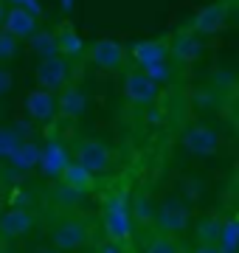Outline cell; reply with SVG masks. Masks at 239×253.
Returning a JSON list of instances; mask_svg holds the SVG:
<instances>
[{
	"label": "cell",
	"mask_w": 239,
	"mask_h": 253,
	"mask_svg": "<svg viewBox=\"0 0 239 253\" xmlns=\"http://www.w3.org/2000/svg\"><path fill=\"white\" fill-rule=\"evenodd\" d=\"M0 253H11V251H0Z\"/></svg>",
	"instance_id": "cell-38"
},
{
	"label": "cell",
	"mask_w": 239,
	"mask_h": 253,
	"mask_svg": "<svg viewBox=\"0 0 239 253\" xmlns=\"http://www.w3.org/2000/svg\"><path fill=\"white\" fill-rule=\"evenodd\" d=\"M40 161H42V146H37L34 141H23L9 158L11 169H17V172H34V169H40Z\"/></svg>",
	"instance_id": "cell-18"
},
{
	"label": "cell",
	"mask_w": 239,
	"mask_h": 253,
	"mask_svg": "<svg viewBox=\"0 0 239 253\" xmlns=\"http://www.w3.org/2000/svg\"><path fill=\"white\" fill-rule=\"evenodd\" d=\"M11 84H14V76L9 73L6 65H0V96H6L11 90Z\"/></svg>",
	"instance_id": "cell-29"
},
{
	"label": "cell",
	"mask_w": 239,
	"mask_h": 253,
	"mask_svg": "<svg viewBox=\"0 0 239 253\" xmlns=\"http://www.w3.org/2000/svg\"><path fill=\"white\" fill-rule=\"evenodd\" d=\"M135 234V219H132V211H129L127 200L124 197H107L104 203V236L107 242H129Z\"/></svg>",
	"instance_id": "cell-1"
},
{
	"label": "cell",
	"mask_w": 239,
	"mask_h": 253,
	"mask_svg": "<svg viewBox=\"0 0 239 253\" xmlns=\"http://www.w3.org/2000/svg\"><path fill=\"white\" fill-rule=\"evenodd\" d=\"M87 59L101 71H121L124 62H127V48L121 45L119 40L104 37V40H96V42L87 45Z\"/></svg>",
	"instance_id": "cell-7"
},
{
	"label": "cell",
	"mask_w": 239,
	"mask_h": 253,
	"mask_svg": "<svg viewBox=\"0 0 239 253\" xmlns=\"http://www.w3.org/2000/svg\"><path fill=\"white\" fill-rule=\"evenodd\" d=\"M23 9L31 11L34 17H40V14H42V6H40V0H23Z\"/></svg>",
	"instance_id": "cell-30"
},
{
	"label": "cell",
	"mask_w": 239,
	"mask_h": 253,
	"mask_svg": "<svg viewBox=\"0 0 239 253\" xmlns=\"http://www.w3.org/2000/svg\"><path fill=\"white\" fill-rule=\"evenodd\" d=\"M74 163V158H71V152H68V146L62 144V141H48L45 146H42V161H40V172L45 174V177H51V180H59L62 177V172Z\"/></svg>",
	"instance_id": "cell-11"
},
{
	"label": "cell",
	"mask_w": 239,
	"mask_h": 253,
	"mask_svg": "<svg viewBox=\"0 0 239 253\" xmlns=\"http://www.w3.org/2000/svg\"><path fill=\"white\" fill-rule=\"evenodd\" d=\"M17 54H20V40H17V37H11L9 31H3V28H0V65L17 59Z\"/></svg>",
	"instance_id": "cell-26"
},
{
	"label": "cell",
	"mask_w": 239,
	"mask_h": 253,
	"mask_svg": "<svg viewBox=\"0 0 239 253\" xmlns=\"http://www.w3.org/2000/svg\"><path fill=\"white\" fill-rule=\"evenodd\" d=\"M6 3H11V6H23V0H6Z\"/></svg>",
	"instance_id": "cell-37"
},
{
	"label": "cell",
	"mask_w": 239,
	"mask_h": 253,
	"mask_svg": "<svg viewBox=\"0 0 239 253\" xmlns=\"http://www.w3.org/2000/svg\"><path fill=\"white\" fill-rule=\"evenodd\" d=\"M144 73H147L152 82H158V84H169V82H172V68H169V62H160V65H152V68H144Z\"/></svg>",
	"instance_id": "cell-28"
},
{
	"label": "cell",
	"mask_w": 239,
	"mask_h": 253,
	"mask_svg": "<svg viewBox=\"0 0 239 253\" xmlns=\"http://www.w3.org/2000/svg\"><path fill=\"white\" fill-rule=\"evenodd\" d=\"M129 211H132V219H135L138 225H155L158 203H155L152 197H149L147 191H138V194H135V200H132Z\"/></svg>",
	"instance_id": "cell-19"
},
{
	"label": "cell",
	"mask_w": 239,
	"mask_h": 253,
	"mask_svg": "<svg viewBox=\"0 0 239 253\" xmlns=\"http://www.w3.org/2000/svg\"><path fill=\"white\" fill-rule=\"evenodd\" d=\"M6 0H0V28H3V20H6Z\"/></svg>",
	"instance_id": "cell-35"
},
{
	"label": "cell",
	"mask_w": 239,
	"mask_h": 253,
	"mask_svg": "<svg viewBox=\"0 0 239 253\" xmlns=\"http://www.w3.org/2000/svg\"><path fill=\"white\" fill-rule=\"evenodd\" d=\"M99 253H124V245H119V242H104L99 248Z\"/></svg>",
	"instance_id": "cell-32"
},
{
	"label": "cell",
	"mask_w": 239,
	"mask_h": 253,
	"mask_svg": "<svg viewBox=\"0 0 239 253\" xmlns=\"http://www.w3.org/2000/svg\"><path fill=\"white\" fill-rule=\"evenodd\" d=\"M169 51H172V56H175L177 62H197L202 56V51H205V45H202L200 34H194L192 28H186V31H177L172 37Z\"/></svg>",
	"instance_id": "cell-15"
},
{
	"label": "cell",
	"mask_w": 239,
	"mask_h": 253,
	"mask_svg": "<svg viewBox=\"0 0 239 253\" xmlns=\"http://www.w3.org/2000/svg\"><path fill=\"white\" fill-rule=\"evenodd\" d=\"M197 239L200 242H208V245H217L220 242V234H222V222L217 217H202L200 222H197Z\"/></svg>",
	"instance_id": "cell-24"
},
{
	"label": "cell",
	"mask_w": 239,
	"mask_h": 253,
	"mask_svg": "<svg viewBox=\"0 0 239 253\" xmlns=\"http://www.w3.org/2000/svg\"><path fill=\"white\" fill-rule=\"evenodd\" d=\"M192 222V214H189V206L183 200L175 197H166L163 203H158V217H155V228L160 234H183Z\"/></svg>",
	"instance_id": "cell-4"
},
{
	"label": "cell",
	"mask_w": 239,
	"mask_h": 253,
	"mask_svg": "<svg viewBox=\"0 0 239 253\" xmlns=\"http://www.w3.org/2000/svg\"><path fill=\"white\" fill-rule=\"evenodd\" d=\"M124 96H127L129 104H135V107H152L160 96V84L152 82L144 71H129L124 76Z\"/></svg>",
	"instance_id": "cell-6"
},
{
	"label": "cell",
	"mask_w": 239,
	"mask_h": 253,
	"mask_svg": "<svg viewBox=\"0 0 239 253\" xmlns=\"http://www.w3.org/2000/svg\"><path fill=\"white\" fill-rule=\"evenodd\" d=\"M71 3H74V0H62V9H74Z\"/></svg>",
	"instance_id": "cell-36"
},
{
	"label": "cell",
	"mask_w": 239,
	"mask_h": 253,
	"mask_svg": "<svg viewBox=\"0 0 239 253\" xmlns=\"http://www.w3.org/2000/svg\"><path fill=\"white\" fill-rule=\"evenodd\" d=\"M37 82L42 90L59 93L65 84H71V62L65 56H51V59H40L37 65Z\"/></svg>",
	"instance_id": "cell-8"
},
{
	"label": "cell",
	"mask_w": 239,
	"mask_h": 253,
	"mask_svg": "<svg viewBox=\"0 0 239 253\" xmlns=\"http://www.w3.org/2000/svg\"><path fill=\"white\" fill-rule=\"evenodd\" d=\"M177 141L194 158H211V155L220 152V132L208 124H200V121L183 126V132H180Z\"/></svg>",
	"instance_id": "cell-3"
},
{
	"label": "cell",
	"mask_w": 239,
	"mask_h": 253,
	"mask_svg": "<svg viewBox=\"0 0 239 253\" xmlns=\"http://www.w3.org/2000/svg\"><path fill=\"white\" fill-rule=\"evenodd\" d=\"M34 225H37V217L28 208H9V211L0 214V236L9 239V242L28 236Z\"/></svg>",
	"instance_id": "cell-9"
},
{
	"label": "cell",
	"mask_w": 239,
	"mask_h": 253,
	"mask_svg": "<svg viewBox=\"0 0 239 253\" xmlns=\"http://www.w3.org/2000/svg\"><path fill=\"white\" fill-rule=\"evenodd\" d=\"M3 31H9L17 40H31L40 31V17H34L31 11H26L23 6H9L6 20H3Z\"/></svg>",
	"instance_id": "cell-12"
},
{
	"label": "cell",
	"mask_w": 239,
	"mask_h": 253,
	"mask_svg": "<svg viewBox=\"0 0 239 253\" xmlns=\"http://www.w3.org/2000/svg\"><path fill=\"white\" fill-rule=\"evenodd\" d=\"M129 56L138 62V68H152V65L166 62V56H172L169 51V42L166 40H138L135 45L129 48Z\"/></svg>",
	"instance_id": "cell-13"
},
{
	"label": "cell",
	"mask_w": 239,
	"mask_h": 253,
	"mask_svg": "<svg viewBox=\"0 0 239 253\" xmlns=\"http://www.w3.org/2000/svg\"><path fill=\"white\" fill-rule=\"evenodd\" d=\"M180 191H183V203H200L202 194H205V183L197 180V177H183L180 180Z\"/></svg>",
	"instance_id": "cell-27"
},
{
	"label": "cell",
	"mask_w": 239,
	"mask_h": 253,
	"mask_svg": "<svg viewBox=\"0 0 239 253\" xmlns=\"http://www.w3.org/2000/svg\"><path fill=\"white\" fill-rule=\"evenodd\" d=\"M192 253H222L220 245H208V242H197V248H194Z\"/></svg>",
	"instance_id": "cell-31"
},
{
	"label": "cell",
	"mask_w": 239,
	"mask_h": 253,
	"mask_svg": "<svg viewBox=\"0 0 239 253\" xmlns=\"http://www.w3.org/2000/svg\"><path fill=\"white\" fill-rule=\"evenodd\" d=\"M48 236H51L54 248H59L62 253H71L90 242V225L82 217H62L51 225Z\"/></svg>",
	"instance_id": "cell-2"
},
{
	"label": "cell",
	"mask_w": 239,
	"mask_h": 253,
	"mask_svg": "<svg viewBox=\"0 0 239 253\" xmlns=\"http://www.w3.org/2000/svg\"><path fill=\"white\" fill-rule=\"evenodd\" d=\"M56 104H59V116L79 118L87 110V93L79 84H65L59 90V96H56Z\"/></svg>",
	"instance_id": "cell-16"
},
{
	"label": "cell",
	"mask_w": 239,
	"mask_h": 253,
	"mask_svg": "<svg viewBox=\"0 0 239 253\" xmlns=\"http://www.w3.org/2000/svg\"><path fill=\"white\" fill-rule=\"evenodd\" d=\"M26 113L37 124H48V121H54V116L59 113V104H56V96L51 90H42V87H37V90H31L26 96Z\"/></svg>",
	"instance_id": "cell-14"
},
{
	"label": "cell",
	"mask_w": 239,
	"mask_h": 253,
	"mask_svg": "<svg viewBox=\"0 0 239 253\" xmlns=\"http://www.w3.org/2000/svg\"><path fill=\"white\" fill-rule=\"evenodd\" d=\"M20 144H23V138H20L17 129H11V126H0V158L9 161Z\"/></svg>",
	"instance_id": "cell-25"
},
{
	"label": "cell",
	"mask_w": 239,
	"mask_h": 253,
	"mask_svg": "<svg viewBox=\"0 0 239 253\" xmlns=\"http://www.w3.org/2000/svg\"><path fill=\"white\" fill-rule=\"evenodd\" d=\"M34 253H62L59 248H54V245H42V248H37Z\"/></svg>",
	"instance_id": "cell-33"
},
{
	"label": "cell",
	"mask_w": 239,
	"mask_h": 253,
	"mask_svg": "<svg viewBox=\"0 0 239 253\" xmlns=\"http://www.w3.org/2000/svg\"><path fill=\"white\" fill-rule=\"evenodd\" d=\"M144 253H183V248L177 242V236L155 231V234L147 239V245H144Z\"/></svg>",
	"instance_id": "cell-22"
},
{
	"label": "cell",
	"mask_w": 239,
	"mask_h": 253,
	"mask_svg": "<svg viewBox=\"0 0 239 253\" xmlns=\"http://www.w3.org/2000/svg\"><path fill=\"white\" fill-rule=\"evenodd\" d=\"M147 110H149V113H147L149 121H152V124H160V113H158V110H152V107H147Z\"/></svg>",
	"instance_id": "cell-34"
},
{
	"label": "cell",
	"mask_w": 239,
	"mask_h": 253,
	"mask_svg": "<svg viewBox=\"0 0 239 253\" xmlns=\"http://www.w3.org/2000/svg\"><path fill=\"white\" fill-rule=\"evenodd\" d=\"M56 42H59V56H65V59H82L87 54V45L74 28V23H62L56 28Z\"/></svg>",
	"instance_id": "cell-17"
},
{
	"label": "cell",
	"mask_w": 239,
	"mask_h": 253,
	"mask_svg": "<svg viewBox=\"0 0 239 253\" xmlns=\"http://www.w3.org/2000/svg\"><path fill=\"white\" fill-rule=\"evenodd\" d=\"M31 42V51L40 56V59H51V56H59V42H56V31H48V28H40L37 34L28 40Z\"/></svg>",
	"instance_id": "cell-21"
},
{
	"label": "cell",
	"mask_w": 239,
	"mask_h": 253,
	"mask_svg": "<svg viewBox=\"0 0 239 253\" xmlns=\"http://www.w3.org/2000/svg\"><path fill=\"white\" fill-rule=\"evenodd\" d=\"M59 183H62V186H68V189H76V191H82V194H84V191H90V186H93V174L84 169L82 163L74 161V163H71V166L62 172Z\"/></svg>",
	"instance_id": "cell-20"
},
{
	"label": "cell",
	"mask_w": 239,
	"mask_h": 253,
	"mask_svg": "<svg viewBox=\"0 0 239 253\" xmlns=\"http://www.w3.org/2000/svg\"><path fill=\"white\" fill-rule=\"evenodd\" d=\"M217 245L222 253H239V217H231L228 222H222V234Z\"/></svg>",
	"instance_id": "cell-23"
},
{
	"label": "cell",
	"mask_w": 239,
	"mask_h": 253,
	"mask_svg": "<svg viewBox=\"0 0 239 253\" xmlns=\"http://www.w3.org/2000/svg\"><path fill=\"white\" fill-rule=\"evenodd\" d=\"M225 20H228V6L217 0L211 6H202L192 20V31L200 37H211V34H220L225 28Z\"/></svg>",
	"instance_id": "cell-10"
},
{
	"label": "cell",
	"mask_w": 239,
	"mask_h": 253,
	"mask_svg": "<svg viewBox=\"0 0 239 253\" xmlns=\"http://www.w3.org/2000/svg\"><path fill=\"white\" fill-rule=\"evenodd\" d=\"M76 163H82L93 177H101L113 169V152L110 146L96 141V138H84L82 144L76 146Z\"/></svg>",
	"instance_id": "cell-5"
}]
</instances>
